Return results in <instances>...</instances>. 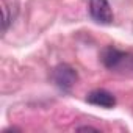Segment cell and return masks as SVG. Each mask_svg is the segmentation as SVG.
Here are the masks:
<instances>
[{
    "instance_id": "1",
    "label": "cell",
    "mask_w": 133,
    "mask_h": 133,
    "mask_svg": "<svg viewBox=\"0 0 133 133\" xmlns=\"http://www.w3.org/2000/svg\"><path fill=\"white\" fill-rule=\"evenodd\" d=\"M100 61L110 71H119L124 68H130L133 64V56L124 50H119L113 45L105 47L100 53Z\"/></svg>"
},
{
    "instance_id": "4",
    "label": "cell",
    "mask_w": 133,
    "mask_h": 133,
    "mask_svg": "<svg viewBox=\"0 0 133 133\" xmlns=\"http://www.w3.org/2000/svg\"><path fill=\"white\" fill-rule=\"evenodd\" d=\"M86 102L102 108H113L116 105V97L107 89H94L86 96Z\"/></svg>"
},
{
    "instance_id": "3",
    "label": "cell",
    "mask_w": 133,
    "mask_h": 133,
    "mask_svg": "<svg viewBox=\"0 0 133 133\" xmlns=\"http://www.w3.org/2000/svg\"><path fill=\"white\" fill-rule=\"evenodd\" d=\"M89 14L99 24H111L114 19L113 10L108 3V0H89Z\"/></svg>"
},
{
    "instance_id": "2",
    "label": "cell",
    "mask_w": 133,
    "mask_h": 133,
    "mask_svg": "<svg viewBox=\"0 0 133 133\" xmlns=\"http://www.w3.org/2000/svg\"><path fill=\"white\" fill-rule=\"evenodd\" d=\"M52 78L55 82V85L63 89V91H71L72 86L77 83L78 80V74L77 71L69 64H58L52 72Z\"/></svg>"
},
{
    "instance_id": "5",
    "label": "cell",
    "mask_w": 133,
    "mask_h": 133,
    "mask_svg": "<svg viewBox=\"0 0 133 133\" xmlns=\"http://www.w3.org/2000/svg\"><path fill=\"white\" fill-rule=\"evenodd\" d=\"M77 130H78V131H99L97 128H94V127H89V125H85V127H78Z\"/></svg>"
}]
</instances>
